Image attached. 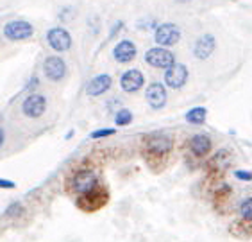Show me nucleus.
Returning a JSON list of instances; mask_svg holds the SVG:
<instances>
[{"label":"nucleus","instance_id":"1","mask_svg":"<svg viewBox=\"0 0 252 242\" xmlns=\"http://www.w3.org/2000/svg\"><path fill=\"white\" fill-rule=\"evenodd\" d=\"M107 201H109V194H107L106 189H100V187H95V189L88 190V192L81 194L77 198V206L83 212H97V210H100L102 206H106Z\"/></svg>","mask_w":252,"mask_h":242},{"label":"nucleus","instance_id":"2","mask_svg":"<svg viewBox=\"0 0 252 242\" xmlns=\"http://www.w3.org/2000/svg\"><path fill=\"white\" fill-rule=\"evenodd\" d=\"M95 187H97V176H95V172L90 169L79 170V172H75V174L70 178V181H68V189H70V192L77 194V196L88 192V190L95 189Z\"/></svg>","mask_w":252,"mask_h":242},{"label":"nucleus","instance_id":"3","mask_svg":"<svg viewBox=\"0 0 252 242\" xmlns=\"http://www.w3.org/2000/svg\"><path fill=\"white\" fill-rule=\"evenodd\" d=\"M34 34V27L27 20H13L4 25V36L11 41H24Z\"/></svg>","mask_w":252,"mask_h":242},{"label":"nucleus","instance_id":"4","mask_svg":"<svg viewBox=\"0 0 252 242\" xmlns=\"http://www.w3.org/2000/svg\"><path fill=\"white\" fill-rule=\"evenodd\" d=\"M174 147V140L163 133H152L145 138V149L152 156H165Z\"/></svg>","mask_w":252,"mask_h":242},{"label":"nucleus","instance_id":"5","mask_svg":"<svg viewBox=\"0 0 252 242\" xmlns=\"http://www.w3.org/2000/svg\"><path fill=\"white\" fill-rule=\"evenodd\" d=\"M145 61L154 68H170L175 63V58L170 50H166L165 47L159 45V47H154V48H151V50H147Z\"/></svg>","mask_w":252,"mask_h":242},{"label":"nucleus","instance_id":"6","mask_svg":"<svg viewBox=\"0 0 252 242\" xmlns=\"http://www.w3.org/2000/svg\"><path fill=\"white\" fill-rule=\"evenodd\" d=\"M47 110V99L39 93H31L22 102V113L29 119H39Z\"/></svg>","mask_w":252,"mask_h":242},{"label":"nucleus","instance_id":"7","mask_svg":"<svg viewBox=\"0 0 252 242\" xmlns=\"http://www.w3.org/2000/svg\"><path fill=\"white\" fill-rule=\"evenodd\" d=\"M181 40V29L175 24H163L156 29L154 41L161 47L175 45Z\"/></svg>","mask_w":252,"mask_h":242},{"label":"nucleus","instance_id":"8","mask_svg":"<svg viewBox=\"0 0 252 242\" xmlns=\"http://www.w3.org/2000/svg\"><path fill=\"white\" fill-rule=\"evenodd\" d=\"M47 41L56 52H66L68 48L72 47V36L66 29L63 27H54L47 34Z\"/></svg>","mask_w":252,"mask_h":242},{"label":"nucleus","instance_id":"9","mask_svg":"<svg viewBox=\"0 0 252 242\" xmlns=\"http://www.w3.org/2000/svg\"><path fill=\"white\" fill-rule=\"evenodd\" d=\"M186 81H188V68L183 63H174L166 70V74H165L166 86L174 88V90H179V88L185 86Z\"/></svg>","mask_w":252,"mask_h":242},{"label":"nucleus","instance_id":"10","mask_svg":"<svg viewBox=\"0 0 252 242\" xmlns=\"http://www.w3.org/2000/svg\"><path fill=\"white\" fill-rule=\"evenodd\" d=\"M43 72L50 81H61L66 76V63L58 56H50V58L45 59Z\"/></svg>","mask_w":252,"mask_h":242},{"label":"nucleus","instance_id":"11","mask_svg":"<svg viewBox=\"0 0 252 242\" xmlns=\"http://www.w3.org/2000/svg\"><path fill=\"white\" fill-rule=\"evenodd\" d=\"M147 102L151 104V108L154 110H161V108L166 104V88L161 84V82H151L147 86V93H145Z\"/></svg>","mask_w":252,"mask_h":242},{"label":"nucleus","instance_id":"12","mask_svg":"<svg viewBox=\"0 0 252 242\" xmlns=\"http://www.w3.org/2000/svg\"><path fill=\"white\" fill-rule=\"evenodd\" d=\"M143 82H145V79H143V74H141L140 70L132 68V70H127V72L122 76L120 86H122V90H124V92L134 93V92H138L141 86H143Z\"/></svg>","mask_w":252,"mask_h":242},{"label":"nucleus","instance_id":"13","mask_svg":"<svg viewBox=\"0 0 252 242\" xmlns=\"http://www.w3.org/2000/svg\"><path fill=\"white\" fill-rule=\"evenodd\" d=\"M111 76H107V74H100V76H95L92 81L88 82L86 86V93L90 97H98L102 93H106L109 88H111Z\"/></svg>","mask_w":252,"mask_h":242},{"label":"nucleus","instance_id":"14","mask_svg":"<svg viewBox=\"0 0 252 242\" xmlns=\"http://www.w3.org/2000/svg\"><path fill=\"white\" fill-rule=\"evenodd\" d=\"M113 56L118 63H129L136 58V45L132 43L131 40H122L120 43H117Z\"/></svg>","mask_w":252,"mask_h":242},{"label":"nucleus","instance_id":"15","mask_svg":"<svg viewBox=\"0 0 252 242\" xmlns=\"http://www.w3.org/2000/svg\"><path fill=\"white\" fill-rule=\"evenodd\" d=\"M215 50V36L213 34H204L197 40L193 47V54L197 59H208Z\"/></svg>","mask_w":252,"mask_h":242},{"label":"nucleus","instance_id":"16","mask_svg":"<svg viewBox=\"0 0 252 242\" xmlns=\"http://www.w3.org/2000/svg\"><path fill=\"white\" fill-rule=\"evenodd\" d=\"M189 149L195 156H206L211 151V138L208 135H195L189 140Z\"/></svg>","mask_w":252,"mask_h":242},{"label":"nucleus","instance_id":"17","mask_svg":"<svg viewBox=\"0 0 252 242\" xmlns=\"http://www.w3.org/2000/svg\"><path fill=\"white\" fill-rule=\"evenodd\" d=\"M206 117H208V110L202 106H197V108H191L188 113H186V121L189 122V124H195V126H199V124H202L204 121H206Z\"/></svg>","mask_w":252,"mask_h":242},{"label":"nucleus","instance_id":"18","mask_svg":"<svg viewBox=\"0 0 252 242\" xmlns=\"http://www.w3.org/2000/svg\"><path fill=\"white\" fill-rule=\"evenodd\" d=\"M132 122V113L127 110V108H122L118 110V113L115 115V124L117 126H127V124H131Z\"/></svg>","mask_w":252,"mask_h":242},{"label":"nucleus","instance_id":"19","mask_svg":"<svg viewBox=\"0 0 252 242\" xmlns=\"http://www.w3.org/2000/svg\"><path fill=\"white\" fill-rule=\"evenodd\" d=\"M240 215H242L245 221H252V198L245 199V201L240 204Z\"/></svg>","mask_w":252,"mask_h":242},{"label":"nucleus","instance_id":"20","mask_svg":"<svg viewBox=\"0 0 252 242\" xmlns=\"http://www.w3.org/2000/svg\"><path fill=\"white\" fill-rule=\"evenodd\" d=\"M22 212H24L22 204H20V203H11L9 206L5 208V217H15V215H20Z\"/></svg>","mask_w":252,"mask_h":242},{"label":"nucleus","instance_id":"21","mask_svg":"<svg viewBox=\"0 0 252 242\" xmlns=\"http://www.w3.org/2000/svg\"><path fill=\"white\" fill-rule=\"evenodd\" d=\"M117 133L115 129H97L92 133V138L93 140H98V138H106V136H113Z\"/></svg>","mask_w":252,"mask_h":242},{"label":"nucleus","instance_id":"22","mask_svg":"<svg viewBox=\"0 0 252 242\" xmlns=\"http://www.w3.org/2000/svg\"><path fill=\"white\" fill-rule=\"evenodd\" d=\"M0 189L13 190V189H16V183H15V181H11V179H4V178H0Z\"/></svg>","mask_w":252,"mask_h":242},{"label":"nucleus","instance_id":"23","mask_svg":"<svg viewBox=\"0 0 252 242\" xmlns=\"http://www.w3.org/2000/svg\"><path fill=\"white\" fill-rule=\"evenodd\" d=\"M238 179H242V181H252V172H245V170H236L234 172Z\"/></svg>","mask_w":252,"mask_h":242},{"label":"nucleus","instance_id":"24","mask_svg":"<svg viewBox=\"0 0 252 242\" xmlns=\"http://www.w3.org/2000/svg\"><path fill=\"white\" fill-rule=\"evenodd\" d=\"M122 25H124V22H117V24H115V27H113V31H111V33H109V38H113V36H115V34H117L118 31L122 29Z\"/></svg>","mask_w":252,"mask_h":242},{"label":"nucleus","instance_id":"25","mask_svg":"<svg viewBox=\"0 0 252 242\" xmlns=\"http://www.w3.org/2000/svg\"><path fill=\"white\" fill-rule=\"evenodd\" d=\"M5 142V133H4V127L0 126V149H2V145Z\"/></svg>","mask_w":252,"mask_h":242}]
</instances>
